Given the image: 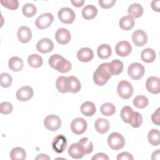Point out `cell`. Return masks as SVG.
<instances>
[{
	"label": "cell",
	"mask_w": 160,
	"mask_h": 160,
	"mask_svg": "<svg viewBox=\"0 0 160 160\" xmlns=\"http://www.w3.org/2000/svg\"><path fill=\"white\" fill-rule=\"evenodd\" d=\"M112 76L109 68V63L104 62L100 64L93 74L94 83L99 86H104Z\"/></svg>",
	"instance_id": "obj_1"
},
{
	"label": "cell",
	"mask_w": 160,
	"mask_h": 160,
	"mask_svg": "<svg viewBox=\"0 0 160 160\" xmlns=\"http://www.w3.org/2000/svg\"><path fill=\"white\" fill-rule=\"evenodd\" d=\"M49 66L61 73H66L71 69V62L59 54H53L49 58Z\"/></svg>",
	"instance_id": "obj_2"
},
{
	"label": "cell",
	"mask_w": 160,
	"mask_h": 160,
	"mask_svg": "<svg viewBox=\"0 0 160 160\" xmlns=\"http://www.w3.org/2000/svg\"><path fill=\"white\" fill-rule=\"evenodd\" d=\"M109 146L113 150H119L125 145V139L122 134L117 132H111L108 138Z\"/></svg>",
	"instance_id": "obj_3"
},
{
	"label": "cell",
	"mask_w": 160,
	"mask_h": 160,
	"mask_svg": "<svg viewBox=\"0 0 160 160\" xmlns=\"http://www.w3.org/2000/svg\"><path fill=\"white\" fill-rule=\"evenodd\" d=\"M117 92L121 98L128 99L130 98L133 94V88L129 81L122 80L118 83Z\"/></svg>",
	"instance_id": "obj_4"
},
{
	"label": "cell",
	"mask_w": 160,
	"mask_h": 160,
	"mask_svg": "<svg viewBox=\"0 0 160 160\" xmlns=\"http://www.w3.org/2000/svg\"><path fill=\"white\" fill-rule=\"evenodd\" d=\"M144 72L145 69L144 66L139 62L131 64L128 69V74L133 80H139L142 78L144 74Z\"/></svg>",
	"instance_id": "obj_5"
},
{
	"label": "cell",
	"mask_w": 160,
	"mask_h": 160,
	"mask_svg": "<svg viewBox=\"0 0 160 160\" xmlns=\"http://www.w3.org/2000/svg\"><path fill=\"white\" fill-rule=\"evenodd\" d=\"M58 16L59 19L62 22L67 24L72 23L76 18V14L74 11L72 9L67 7L61 8L58 11Z\"/></svg>",
	"instance_id": "obj_6"
},
{
	"label": "cell",
	"mask_w": 160,
	"mask_h": 160,
	"mask_svg": "<svg viewBox=\"0 0 160 160\" xmlns=\"http://www.w3.org/2000/svg\"><path fill=\"white\" fill-rule=\"evenodd\" d=\"M44 124L47 129L51 131H55L60 128L61 120L59 116L55 114H50L45 118Z\"/></svg>",
	"instance_id": "obj_7"
},
{
	"label": "cell",
	"mask_w": 160,
	"mask_h": 160,
	"mask_svg": "<svg viewBox=\"0 0 160 160\" xmlns=\"http://www.w3.org/2000/svg\"><path fill=\"white\" fill-rule=\"evenodd\" d=\"M54 20V16L51 13L46 12L38 16L35 22L36 27L39 29H44L51 26Z\"/></svg>",
	"instance_id": "obj_8"
},
{
	"label": "cell",
	"mask_w": 160,
	"mask_h": 160,
	"mask_svg": "<svg viewBox=\"0 0 160 160\" xmlns=\"http://www.w3.org/2000/svg\"><path fill=\"white\" fill-rule=\"evenodd\" d=\"M87 126V122L84 119L82 118H76L71 121V130L75 134L80 135L86 131Z\"/></svg>",
	"instance_id": "obj_9"
},
{
	"label": "cell",
	"mask_w": 160,
	"mask_h": 160,
	"mask_svg": "<svg viewBox=\"0 0 160 160\" xmlns=\"http://www.w3.org/2000/svg\"><path fill=\"white\" fill-rule=\"evenodd\" d=\"M67 139L62 134L56 136L52 142V148L57 153H62L67 146Z\"/></svg>",
	"instance_id": "obj_10"
},
{
	"label": "cell",
	"mask_w": 160,
	"mask_h": 160,
	"mask_svg": "<svg viewBox=\"0 0 160 160\" xmlns=\"http://www.w3.org/2000/svg\"><path fill=\"white\" fill-rule=\"evenodd\" d=\"M66 88L67 92L72 93L78 92L81 88L79 80L75 76H71L66 78Z\"/></svg>",
	"instance_id": "obj_11"
},
{
	"label": "cell",
	"mask_w": 160,
	"mask_h": 160,
	"mask_svg": "<svg viewBox=\"0 0 160 160\" xmlns=\"http://www.w3.org/2000/svg\"><path fill=\"white\" fill-rule=\"evenodd\" d=\"M132 41L135 46L141 47L148 42V36L142 29H137L132 34Z\"/></svg>",
	"instance_id": "obj_12"
},
{
	"label": "cell",
	"mask_w": 160,
	"mask_h": 160,
	"mask_svg": "<svg viewBox=\"0 0 160 160\" xmlns=\"http://www.w3.org/2000/svg\"><path fill=\"white\" fill-rule=\"evenodd\" d=\"M147 90L152 94H159L160 92V79L156 76H151L148 78L146 82Z\"/></svg>",
	"instance_id": "obj_13"
},
{
	"label": "cell",
	"mask_w": 160,
	"mask_h": 160,
	"mask_svg": "<svg viewBox=\"0 0 160 160\" xmlns=\"http://www.w3.org/2000/svg\"><path fill=\"white\" fill-rule=\"evenodd\" d=\"M32 88L29 86H24L19 88L16 92V98L20 101H27L33 96Z\"/></svg>",
	"instance_id": "obj_14"
},
{
	"label": "cell",
	"mask_w": 160,
	"mask_h": 160,
	"mask_svg": "<svg viewBox=\"0 0 160 160\" xmlns=\"http://www.w3.org/2000/svg\"><path fill=\"white\" fill-rule=\"evenodd\" d=\"M132 50V47L130 43L126 41H121L118 42L115 46L116 53L122 57L128 56Z\"/></svg>",
	"instance_id": "obj_15"
},
{
	"label": "cell",
	"mask_w": 160,
	"mask_h": 160,
	"mask_svg": "<svg viewBox=\"0 0 160 160\" xmlns=\"http://www.w3.org/2000/svg\"><path fill=\"white\" fill-rule=\"evenodd\" d=\"M54 48L52 41L49 38H42L36 44V49L41 53H48L51 52Z\"/></svg>",
	"instance_id": "obj_16"
},
{
	"label": "cell",
	"mask_w": 160,
	"mask_h": 160,
	"mask_svg": "<svg viewBox=\"0 0 160 160\" xmlns=\"http://www.w3.org/2000/svg\"><path fill=\"white\" fill-rule=\"evenodd\" d=\"M71 33L66 28H59L55 34V39L60 44H68L71 40Z\"/></svg>",
	"instance_id": "obj_17"
},
{
	"label": "cell",
	"mask_w": 160,
	"mask_h": 160,
	"mask_svg": "<svg viewBox=\"0 0 160 160\" xmlns=\"http://www.w3.org/2000/svg\"><path fill=\"white\" fill-rule=\"evenodd\" d=\"M68 152L69 155L74 159H79L82 158L85 154L83 149L79 142L72 143L68 148Z\"/></svg>",
	"instance_id": "obj_18"
},
{
	"label": "cell",
	"mask_w": 160,
	"mask_h": 160,
	"mask_svg": "<svg viewBox=\"0 0 160 160\" xmlns=\"http://www.w3.org/2000/svg\"><path fill=\"white\" fill-rule=\"evenodd\" d=\"M18 38L22 43H27L30 41L32 38V32L29 28L28 26H21L17 32Z\"/></svg>",
	"instance_id": "obj_19"
},
{
	"label": "cell",
	"mask_w": 160,
	"mask_h": 160,
	"mask_svg": "<svg viewBox=\"0 0 160 160\" xmlns=\"http://www.w3.org/2000/svg\"><path fill=\"white\" fill-rule=\"evenodd\" d=\"M77 58L81 62H89L94 58V52L91 48H82L77 52Z\"/></svg>",
	"instance_id": "obj_20"
},
{
	"label": "cell",
	"mask_w": 160,
	"mask_h": 160,
	"mask_svg": "<svg viewBox=\"0 0 160 160\" xmlns=\"http://www.w3.org/2000/svg\"><path fill=\"white\" fill-rule=\"evenodd\" d=\"M81 14L83 18L86 20H91L96 16L98 14V9L94 5H87L82 9Z\"/></svg>",
	"instance_id": "obj_21"
},
{
	"label": "cell",
	"mask_w": 160,
	"mask_h": 160,
	"mask_svg": "<svg viewBox=\"0 0 160 160\" xmlns=\"http://www.w3.org/2000/svg\"><path fill=\"white\" fill-rule=\"evenodd\" d=\"M94 127L99 133L105 134L109 129V122L104 118H99L94 122Z\"/></svg>",
	"instance_id": "obj_22"
},
{
	"label": "cell",
	"mask_w": 160,
	"mask_h": 160,
	"mask_svg": "<svg viewBox=\"0 0 160 160\" xmlns=\"http://www.w3.org/2000/svg\"><path fill=\"white\" fill-rule=\"evenodd\" d=\"M96 111L95 104L91 101H86L81 106V112L86 116H92Z\"/></svg>",
	"instance_id": "obj_23"
},
{
	"label": "cell",
	"mask_w": 160,
	"mask_h": 160,
	"mask_svg": "<svg viewBox=\"0 0 160 160\" xmlns=\"http://www.w3.org/2000/svg\"><path fill=\"white\" fill-rule=\"evenodd\" d=\"M128 12L132 18H138L143 14V8L139 3H133L128 8Z\"/></svg>",
	"instance_id": "obj_24"
},
{
	"label": "cell",
	"mask_w": 160,
	"mask_h": 160,
	"mask_svg": "<svg viewBox=\"0 0 160 160\" xmlns=\"http://www.w3.org/2000/svg\"><path fill=\"white\" fill-rule=\"evenodd\" d=\"M119 24L121 29L129 31L134 27L135 22L134 18H132L131 16H125L121 18Z\"/></svg>",
	"instance_id": "obj_25"
},
{
	"label": "cell",
	"mask_w": 160,
	"mask_h": 160,
	"mask_svg": "<svg viewBox=\"0 0 160 160\" xmlns=\"http://www.w3.org/2000/svg\"><path fill=\"white\" fill-rule=\"evenodd\" d=\"M97 54L98 57L102 59H108L112 54L111 48L107 44H102L98 48Z\"/></svg>",
	"instance_id": "obj_26"
},
{
	"label": "cell",
	"mask_w": 160,
	"mask_h": 160,
	"mask_svg": "<svg viewBox=\"0 0 160 160\" xmlns=\"http://www.w3.org/2000/svg\"><path fill=\"white\" fill-rule=\"evenodd\" d=\"M9 68L12 71H20L23 68V61L19 57H12L9 59L8 62Z\"/></svg>",
	"instance_id": "obj_27"
},
{
	"label": "cell",
	"mask_w": 160,
	"mask_h": 160,
	"mask_svg": "<svg viewBox=\"0 0 160 160\" xmlns=\"http://www.w3.org/2000/svg\"><path fill=\"white\" fill-rule=\"evenodd\" d=\"M109 68L112 75H119L123 70V63L119 59H115L109 63Z\"/></svg>",
	"instance_id": "obj_28"
},
{
	"label": "cell",
	"mask_w": 160,
	"mask_h": 160,
	"mask_svg": "<svg viewBox=\"0 0 160 160\" xmlns=\"http://www.w3.org/2000/svg\"><path fill=\"white\" fill-rule=\"evenodd\" d=\"M10 158L12 160H24L26 158V152L23 148L16 147L11 151Z\"/></svg>",
	"instance_id": "obj_29"
},
{
	"label": "cell",
	"mask_w": 160,
	"mask_h": 160,
	"mask_svg": "<svg viewBox=\"0 0 160 160\" xmlns=\"http://www.w3.org/2000/svg\"><path fill=\"white\" fill-rule=\"evenodd\" d=\"M141 58L144 62L151 63L156 59V52L151 48H146L141 52Z\"/></svg>",
	"instance_id": "obj_30"
},
{
	"label": "cell",
	"mask_w": 160,
	"mask_h": 160,
	"mask_svg": "<svg viewBox=\"0 0 160 160\" xmlns=\"http://www.w3.org/2000/svg\"><path fill=\"white\" fill-rule=\"evenodd\" d=\"M148 141L149 142L154 146H158L160 142V134L159 131L156 129H152L148 132Z\"/></svg>",
	"instance_id": "obj_31"
},
{
	"label": "cell",
	"mask_w": 160,
	"mask_h": 160,
	"mask_svg": "<svg viewBox=\"0 0 160 160\" xmlns=\"http://www.w3.org/2000/svg\"><path fill=\"white\" fill-rule=\"evenodd\" d=\"M28 62L29 66L34 68L41 67L43 63V60L41 56L37 54H32L28 57Z\"/></svg>",
	"instance_id": "obj_32"
},
{
	"label": "cell",
	"mask_w": 160,
	"mask_h": 160,
	"mask_svg": "<svg viewBox=\"0 0 160 160\" xmlns=\"http://www.w3.org/2000/svg\"><path fill=\"white\" fill-rule=\"evenodd\" d=\"M142 115L138 112L133 111L128 124H129L132 128H138L141 126V125L142 124Z\"/></svg>",
	"instance_id": "obj_33"
},
{
	"label": "cell",
	"mask_w": 160,
	"mask_h": 160,
	"mask_svg": "<svg viewBox=\"0 0 160 160\" xmlns=\"http://www.w3.org/2000/svg\"><path fill=\"white\" fill-rule=\"evenodd\" d=\"M101 114L106 116H110L113 115L116 111L114 105L110 102H105L102 104L100 108Z\"/></svg>",
	"instance_id": "obj_34"
},
{
	"label": "cell",
	"mask_w": 160,
	"mask_h": 160,
	"mask_svg": "<svg viewBox=\"0 0 160 160\" xmlns=\"http://www.w3.org/2000/svg\"><path fill=\"white\" fill-rule=\"evenodd\" d=\"M78 142L81 146L86 154H89L91 153L92 151H93L92 142L90 141L88 138H86V137L82 138Z\"/></svg>",
	"instance_id": "obj_35"
},
{
	"label": "cell",
	"mask_w": 160,
	"mask_h": 160,
	"mask_svg": "<svg viewBox=\"0 0 160 160\" xmlns=\"http://www.w3.org/2000/svg\"><path fill=\"white\" fill-rule=\"evenodd\" d=\"M148 99L142 95H138L133 99L134 106L139 109H143L146 108L148 105Z\"/></svg>",
	"instance_id": "obj_36"
},
{
	"label": "cell",
	"mask_w": 160,
	"mask_h": 160,
	"mask_svg": "<svg viewBox=\"0 0 160 160\" xmlns=\"http://www.w3.org/2000/svg\"><path fill=\"white\" fill-rule=\"evenodd\" d=\"M36 7L32 3H27L24 4L22 8V14L28 18L34 16L36 14Z\"/></svg>",
	"instance_id": "obj_37"
},
{
	"label": "cell",
	"mask_w": 160,
	"mask_h": 160,
	"mask_svg": "<svg viewBox=\"0 0 160 160\" xmlns=\"http://www.w3.org/2000/svg\"><path fill=\"white\" fill-rule=\"evenodd\" d=\"M133 112V110L132 108L128 106H124L121 110V118L122 120L126 123H129L131 116L132 115V113Z\"/></svg>",
	"instance_id": "obj_38"
},
{
	"label": "cell",
	"mask_w": 160,
	"mask_h": 160,
	"mask_svg": "<svg viewBox=\"0 0 160 160\" xmlns=\"http://www.w3.org/2000/svg\"><path fill=\"white\" fill-rule=\"evenodd\" d=\"M0 81H1V86L2 88H8L9 87L12 81V79L11 76L6 72H2L1 74L0 77Z\"/></svg>",
	"instance_id": "obj_39"
},
{
	"label": "cell",
	"mask_w": 160,
	"mask_h": 160,
	"mask_svg": "<svg viewBox=\"0 0 160 160\" xmlns=\"http://www.w3.org/2000/svg\"><path fill=\"white\" fill-rule=\"evenodd\" d=\"M66 78L65 76H59L56 82V86L58 91L61 93H66L68 92L66 88Z\"/></svg>",
	"instance_id": "obj_40"
},
{
	"label": "cell",
	"mask_w": 160,
	"mask_h": 160,
	"mask_svg": "<svg viewBox=\"0 0 160 160\" xmlns=\"http://www.w3.org/2000/svg\"><path fill=\"white\" fill-rule=\"evenodd\" d=\"M1 4L2 6L10 9L15 10L19 7V1L18 0H2Z\"/></svg>",
	"instance_id": "obj_41"
},
{
	"label": "cell",
	"mask_w": 160,
	"mask_h": 160,
	"mask_svg": "<svg viewBox=\"0 0 160 160\" xmlns=\"http://www.w3.org/2000/svg\"><path fill=\"white\" fill-rule=\"evenodd\" d=\"M13 109L11 103L8 102H2L0 104V112L2 114H10Z\"/></svg>",
	"instance_id": "obj_42"
},
{
	"label": "cell",
	"mask_w": 160,
	"mask_h": 160,
	"mask_svg": "<svg viewBox=\"0 0 160 160\" xmlns=\"http://www.w3.org/2000/svg\"><path fill=\"white\" fill-rule=\"evenodd\" d=\"M116 3V0H99V4L103 9L112 8Z\"/></svg>",
	"instance_id": "obj_43"
},
{
	"label": "cell",
	"mask_w": 160,
	"mask_h": 160,
	"mask_svg": "<svg viewBox=\"0 0 160 160\" xmlns=\"http://www.w3.org/2000/svg\"><path fill=\"white\" fill-rule=\"evenodd\" d=\"M116 159L118 160H132L134 158L131 154L128 152H122L117 156Z\"/></svg>",
	"instance_id": "obj_44"
},
{
	"label": "cell",
	"mask_w": 160,
	"mask_h": 160,
	"mask_svg": "<svg viewBox=\"0 0 160 160\" xmlns=\"http://www.w3.org/2000/svg\"><path fill=\"white\" fill-rule=\"evenodd\" d=\"M151 120L154 124H156L157 126H159V121H160L159 108H158L156 109V111L152 114Z\"/></svg>",
	"instance_id": "obj_45"
},
{
	"label": "cell",
	"mask_w": 160,
	"mask_h": 160,
	"mask_svg": "<svg viewBox=\"0 0 160 160\" xmlns=\"http://www.w3.org/2000/svg\"><path fill=\"white\" fill-rule=\"evenodd\" d=\"M92 160H99V159H102V160H108L109 157L104 153L102 152H99L96 154L94 156L92 157L91 158Z\"/></svg>",
	"instance_id": "obj_46"
},
{
	"label": "cell",
	"mask_w": 160,
	"mask_h": 160,
	"mask_svg": "<svg viewBox=\"0 0 160 160\" xmlns=\"http://www.w3.org/2000/svg\"><path fill=\"white\" fill-rule=\"evenodd\" d=\"M159 4H160V1H159V0L152 1L151 2V5L152 9L155 11L159 12L160 11V10H159Z\"/></svg>",
	"instance_id": "obj_47"
},
{
	"label": "cell",
	"mask_w": 160,
	"mask_h": 160,
	"mask_svg": "<svg viewBox=\"0 0 160 160\" xmlns=\"http://www.w3.org/2000/svg\"><path fill=\"white\" fill-rule=\"evenodd\" d=\"M71 2L74 7L79 8V7H81L84 4V0H75V1L72 0Z\"/></svg>",
	"instance_id": "obj_48"
},
{
	"label": "cell",
	"mask_w": 160,
	"mask_h": 160,
	"mask_svg": "<svg viewBox=\"0 0 160 160\" xmlns=\"http://www.w3.org/2000/svg\"><path fill=\"white\" fill-rule=\"evenodd\" d=\"M152 159H157L159 160L160 159V151L159 149H157L156 151L153 152L151 156Z\"/></svg>",
	"instance_id": "obj_49"
},
{
	"label": "cell",
	"mask_w": 160,
	"mask_h": 160,
	"mask_svg": "<svg viewBox=\"0 0 160 160\" xmlns=\"http://www.w3.org/2000/svg\"><path fill=\"white\" fill-rule=\"evenodd\" d=\"M35 159H43V160H46V159H50V158L44 154H41L38 155L36 158Z\"/></svg>",
	"instance_id": "obj_50"
}]
</instances>
